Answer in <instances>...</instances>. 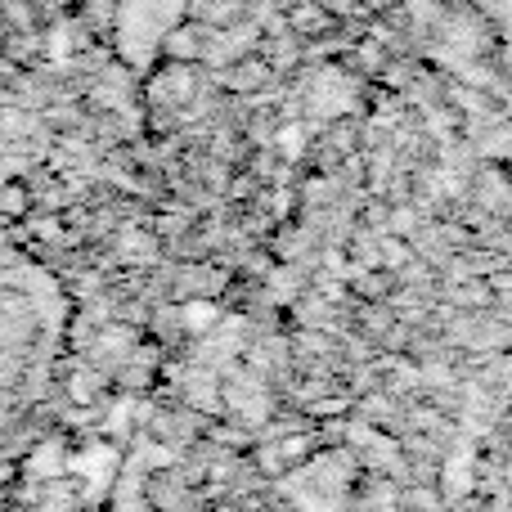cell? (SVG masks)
I'll return each mask as SVG.
<instances>
[{
    "instance_id": "cell-1",
    "label": "cell",
    "mask_w": 512,
    "mask_h": 512,
    "mask_svg": "<svg viewBox=\"0 0 512 512\" xmlns=\"http://www.w3.org/2000/svg\"><path fill=\"white\" fill-rule=\"evenodd\" d=\"M59 337L63 310L50 274L0 225V450L41 405Z\"/></svg>"
},
{
    "instance_id": "cell-2",
    "label": "cell",
    "mask_w": 512,
    "mask_h": 512,
    "mask_svg": "<svg viewBox=\"0 0 512 512\" xmlns=\"http://www.w3.org/2000/svg\"><path fill=\"white\" fill-rule=\"evenodd\" d=\"M185 319H189L194 328H203V324H212V319H216V306H212V301H189V306H185Z\"/></svg>"
}]
</instances>
